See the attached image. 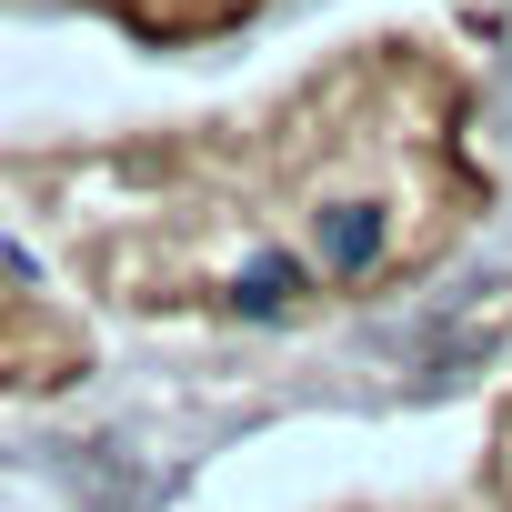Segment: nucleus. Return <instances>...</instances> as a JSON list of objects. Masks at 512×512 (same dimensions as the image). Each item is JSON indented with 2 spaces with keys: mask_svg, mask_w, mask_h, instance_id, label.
I'll return each instance as SVG.
<instances>
[{
  "mask_svg": "<svg viewBox=\"0 0 512 512\" xmlns=\"http://www.w3.org/2000/svg\"><path fill=\"white\" fill-rule=\"evenodd\" d=\"M302 282H312V272L292 262V251H262V262L231 282V312H241V322H272V312H292V302H302Z\"/></svg>",
  "mask_w": 512,
  "mask_h": 512,
  "instance_id": "2",
  "label": "nucleus"
},
{
  "mask_svg": "<svg viewBox=\"0 0 512 512\" xmlns=\"http://www.w3.org/2000/svg\"><path fill=\"white\" fill-rule=\"evenodd\" d=\"M372 262H382V211L372 201H332L322 211V272L332 282H362Z\"/></svg>",
  "mask_w": 512,
  "mask_h": 512,
  "instance_id": "1",
  "label": "nucleus"
}]
</instances>
